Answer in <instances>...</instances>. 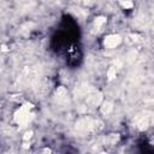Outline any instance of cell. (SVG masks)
Returning <instances> with one entry per match:
<instances>
[{
    "label": "cell",
    "instance_id": "6da1fadb",
    "mask_svg": "<svg viewBox=\"0 0 154 154\" xmlns=\"http://www.w3.org/2000/svg\"><path fill=\"white\" fill-rule=\"evenodd\" d=\"M97 124L100 122L94 120L91 118H83L76 123V130L81 132H89V131H96L97 130Z\"/></svg>",
    "mask_w": 154,
    "mask_h": 154
},
{
    "label": "cell",
    "instance_id": "7a4b0ae2",
    "mask_svg": "<svg viewBox=\"0 0 154 154\" xmlns=\"http://www.w3.org/2000/svg\"><path fill=\"white\" fill-rule=\"evenodd\" d=\"M31 108V105H24L23 107H20L17 112H16V114H14V119H16V122L18 123V124H22V125H24V124H26L28 123V120H29V109Z\"/></svg>",
    "mask_w": 154,
    "mask_h": 154
},
{
    "label": "cell",
    "instance_id": "3957f363",
    "mask_svg": "<svg viewBox=\"0 0 154 154\" xmlns=\"http://www.w3.org/2000/svg\"><path fill=\"white\" fill-rule=\"evenodd\" d=\"M150 124H152V113H150V112L144 113V116L138 117L137 120H136V125H137V128H138L140 130L147 129Z\"/></svg>",
    "mask_w": 154,
    "mask_h": 154
},
{
    "label": "cell",
    "instance_id": "277c9868",
    "mask_svg": "<svg viewBox=\"0 0 154 154\" xmlns=\"http://www.w3.org/2000/svg\"><path fill=\"white\" fill-rule=\"evenodd\" d=\"M120 41H122V38L119 35H108L107 37H105L103 45L107 48H114L116 46H118L120 43Z\"/></svg>",
    "mask_w": 154,
    "mask_h": 154
},
{
    "label": "cell",
    "instance_id": "5b68a950",
    "mask_svg": "<svg viewBox=\"0 0 154 154\" xmlns=\"http://www.w3.org/2000/svg\"><path fill=\"white\" fill-rule=\"evenodd\" d=\"M100 102H101V94L97 93V91H94V93L89 94L88 97H87V103L89 106H97Z\"/></svg>",
    "mask_w": 154,
    "mask_h": 154
},
{
    "label": "cell",
    "instance_id": "8992f818",
    "mask_svg": "<svg viewBox=\"0 0 154 154\" xmlns=\"http://www.w3.org/2000/svg\"><path fill=\"white\" fill-rule=\"evenodd\" d=\"M55 95H57L58 101H64V100L66 99V96H67V91H66V89H65L64 87H59Z\"/></svg>",
    "mask_w": 154,
    "mask_h": 154
},
{
    "label": "cell",
    "instance_id": "52a82bcc",
    "mask_svg": "<svg viewBox=\"0 0 154 154\" xmlns=\"http://www.w3.org/2000/svg\"><path fill=\"white\" fill-rule=\"evenodd\" d=\"M105 22H106V18H105L103 16H100V17L95 18V20H94V28H95L96 30H99V29L105 24Z\"/></svg>",
    "mask_w": 154,
    "mask_h": 154
},
{
    "label": "cell",
    "instance_id": "ba28073f",
    "mask_svg": "<svg viewBox=\"0 0 154 154\" xmlns=\"http://www.w3.org/2000/svg\"><path fill=\"white\" fill-rule=\"evenodd\" d=\"M112 108H113V106H112L111 102H105V103L101 106V112H102L103 114H108V113L112 111Z\"/></svg>",
    "mask_w": 154,
    "mask_h": 154
},
{
    "label": "cell",
    "instance_id": "9c48e42d",
    "mask_svg": "<svg viewBox=\"0 0 154 154\" xmlns=\"http://www.w3.org/2000/svg\"><path fill=\"white\" fill-rule=\"evenodd\" d=\"M107 76H108V79H112V78H114L116 77V67H111L109 70H108V73H107Z\"/></svg>",
    "mask_w": 154,
    "mask_h": 154
},
{
    "label": "cell",
    "instance_id": "30bf717a",
    "mask_svg": "<svg viewBox=\"0 0 154 154\" xmlns=\"http://www.w3.org/2000/svg\"><path fill=\"white\" fill-rule=\"evenodd\" d=\"M119 4H120L123 7H125V8H130V7H132V5H134L131 1H120Z\"/></svg>",
    "mask_w": 154,
    "mask_h": 154
},
{
    "label": "cell",
    "instance_id": "8fae6325",
    "mask_svg": "<svg viewBox=\"0 0 154 154\" xmlns=\"http://www.w3.org/2000/svg\"><path fill=\"white\" fill-rule=\"evenodd\" d=\"M31 135H32V132H31V131L26 132V134H25V136H24V140H28V138H30V137H31Z\"/></svg>",
    "mask_w": 154,
    "mask_h": 154
},
{
    "label": "cell",
    "instance_id": "7c38bea8",
    "mask_svg": "<svg viewBox=\"0 0 154 154\" xmlns=\"http://www.w3.org/2000/svg\"><path fill=\"white\" fill-rule=\"evenodd\" d=\"M100 154H107V153H103V152H102V153H100Z\"/></svg>",
    "mask_w": 154,
    "mask_h": 154
}]
</instances>
